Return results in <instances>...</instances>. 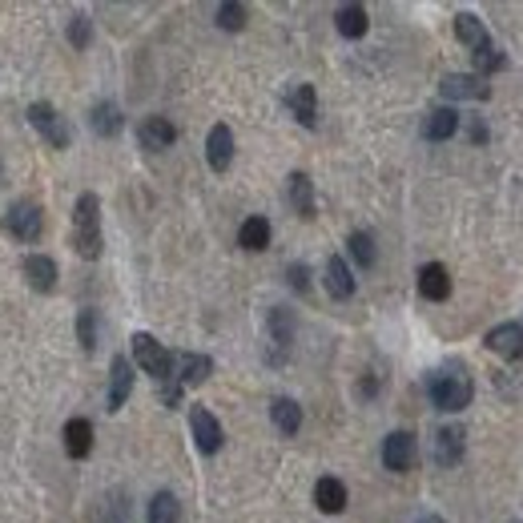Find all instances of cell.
<instances>
[{"label":"cell","instance_id":"obj_21","mask_svg":"<svg viewBox=\"0 0 523 523\" xmlns=\"http://www.w3.org/2000/svg\"><path fill=\"white\" fill-rule=\"evenodd\" d=\"M174 366H177V383H182V387H202L213 374L210 355H182V358H174Z\"/></svg>","mask_w":523,"mask_h":523},{"label":"cell","instance_id":"obj_26","mask_svg":"<svg viewBox=\"0 0 523 523\" xmlns=\"http://www.w3.org/2000/svg\"><path fill=\"white\" fill-rule=\"evenodd\" d=\"M238 246H242V250H250V254L266 250V246H270V221H266L262 213L246 218V221H242V230H238Z\"/></svg>","mask_w":523,"mask_h":523},{"label":"cell","instance_id":"obj_17","mask_svg":"<svg viewBox=\"0 0 523 523\" xmlns=\"http://www.w3.org/2000/svg\"><path fill=\"white\" fill-rule=\"evenodd\" d=\"M24 278H29L32 290L49 294V290L57 286V262L49 258V254H29V258H24Z\"/></svg>","mask_w":523,"mask_h":523},{"label":"cell","instance_id":"obj_39","mask_svg":"<svg viewBox=\"0 0 523 523\" xmlns=\"http://www.w3.org/2000/svg\"><path fill=\"white\" fill-rule=\"evenodd\" d=\"M519 327H523V322H519Z\"/></svg>","mask_w":523,"mask_h":523},{"label":"cell","instance_id":"obj_25","mask_svg":"<svg viewBox=\"0 0 523 523\" xmlns=\"http://www.w3.org/2000/svg\"><path fill=\"white\" fill-rule=\"evenodd\" d=\"M270 419H274V427L290 439V435H298V427H302V407H298L294 399H286V394H278V399L270 402Z\"/></svg>","mask_w":523,"mask_h":523},{"label":"cell","instance_id":"obj_10","mask_svg":"<svg viewBox=\"0 0 523 523\" xmlns=\"http://www.w3.org/2000/svg\"><path fill=\"white\" fill-rule=\"evenodd\" d=\"M487 350L500 358H508V363H516V358H523V327L519 322H500V327L487 330Z\"/></svg>","mask_w":523,"mask_h":523},{"label":"cell","instance_id":"obj_38","mask_svg":"<svg viewBox=\"0 0 523 523\" xmlns=\"http://www.w3.org/2000/svg\"><path fill=\"white\" fill-rule=\"evenodd\" d=\"M358 391H363V394H374V391H379V383H374V379H363V387H358Z\"/></svg>","mask_w":523,"mask_h":523},{"label":"cell","instance_id":"obj_1","mask_svg":"<svg viewBox=\"0 0 523 523\" xmlns=\"http://www.w3.org/2000/svg\"><path fill=\"white\" fill-rule=\"evenodd\" d=\"M427 394H431V402L439 410H463L475 399V383H471V374L459 363H447L427 379Z\"/></svg>","mask_w":523,"mask_h":523},{"label":"cell","instance_id":"obj_19","mask_svg":"<svg viewBox=\"0 0 523 523\" xmlns=\"http://www.w3.org/2000/svg\"><path fill=\"white\" fill-rule=\"evenodd\" d=\"M137 133H141L145 149H169V145L177 141V130H174V122H169V117H145Z\"/></svg>","mask_w":523,"mask_h":523},{"label":"cell","instance_id":"obj_16","mask_svg":"<svg viewBox=\"0 0 523 523\" xmlns=\"http://www.w3.org/2000/svg\"><path fill=\"white\" fill-rule=\"evenodd\" d=\"M314 503H319L322 516H338V511L347 508V487H342V479L322 475L319 483H314Z\"/></svg>","mask_w":523,"mask_h":523},{"label":"cell","instance_id":"obj_2","mask_svg":"<svg viewBox=\"0 0 523 523\" xmlns=\"http://www.w3.org/2000/svg\"><path fill=\"white\" fill-rule=\"evenodd\" d=\"M101 246H105V238H101V202L97 194H81L73 205V250L93 262L101 258Z\"/></svg>","mask_w":523,"mask_h":523},{"label":"cell","instance_id":"obj_28","mask_svg":"<svg viewBox=\"0 0 523 523\" xmlns=\"http://www.w3.org/2000/svg\"><path fill=\"white\" fill-rule=\"evenodd\" d=\"M89 125H93V133L97 137H113V133H122V109L113 105V101H97L93 105V113H89Z\"/></svg>","mask_w":523,"mask_h":523},{"label":"cell","instance_id":"obj_3","mask_svg":"<svg viewBox=\"0 0 523 523\" xmlns=\"http://www.w3.org/2000/svg\"><path fill=\"white\" fill-rule=\"evenodd\" d=\"M133 358H137V366H141L145 374H153L158 383L174 379V355H169L153 334H133Z\"/></svg>","mask_w":523,"mask_h":523},{"label":"cell","instance_id":"obj_5","mask_svg":"<svg viewBox=\"0 0 523 523\" xmlns=\"http://www.w3.org/2000/svg\"><path fill=\"white\" fill-rule=\"evenodd\" d=\"M41 226H45V218H41V205L37 202H16L13 210L5 213V230L16 238V242H37Z\"/></svg>","mask_w":523,"mask_h":523},{"label":"cell","instance_id":"obj_9","mask_svg":"<svg viewBox=\"0 0 523 523\" xmlns=\"http://www.w3.org/2000/svg\"><path fill=\"white\" fill-rule=\"evenodd\" d=\"M205 161H210L213 174H226L234 166V130L226 122H218L205 137Z\"/></svg>","mask_w":523,"mask_h":523},{"label":"cell","instance_id":"obj_37","mask_svg":"<svg viewBox=\"0 0 523 523\" xmlns=\"http://www.w3.org/2000/svg\"><path fill=\"white\" fill-rule=\"evenodd\" d=\"M471 141H487V125L483 122H471Z\"/></svg>","mask_w":523,"mask_h":523},{"label":"cell","instance_id":"obj_36","mask_svg":"<svg viewBox=\"0 0 523 523\" xmlns=\"http://www.w3.org/2000/svg\"><path fill=\"white\" fill-rule=\"evenodd\" d=\"M182 394H185V387L177 379H166L161 383V402H166V407H182Z\"/></svg>","mask_w":523,"mask_h":523},{"label":"cell","instance_id":"obj_15","mask_svg":"<svg viewBox=\"0 0 523 523\" xmlns=\"http://www.w3.org/2000/svg\"><path fill=\"white\" fill-rule=\"evenodd\" d=\"M286 105H290V113L298 117V125H306V130L319 125V93H314V85H294V89L286 93Z\"/></svg>","mask_w":523,"mask_h":523},{"label":"cell","instance_id":"obj_23","mask_svg":"<svg viewBox=\"0 0 523 523\" xmlns=\"http://www.w3.org/2000/svg\"><path fill=\"white\" fill-rule=\"evenodd\" d=\"M65 451H68V459H85L93 451V423L89 419H68L65 423Z\"/></svg>","mask_w":523,"mask_h":523},{"label":"cell","instance_id":"obj_13","mask_svg":"<svg viewBox=\"0 0 523 523\" xmlns=\"http://www.w3.org/2000/svg\"><path fill=\"white\" fill-rule=\"evenodd\" d=\"M130 394H133V363L125 355H117L113 366H109V410H122L130 402Z\"/></svg>","mask_w":523,"mask_h":523},{"label":"cell","instance_id":"obj_22","mask_svg":"<svg viewBox=\"0 0 523 523\" xmlns=\"http://www.w3.org/2000/svg\"><path fill=\"white\" fill-rule=\"evenodd\" d=\"M286 197H290V205H294L298 218H314V182L302 174V169H298V174H290Z\"/></svg>","mask_w":523,"mask_h":523},{"label":"cell","instance_id":"obj_32","mask_svg":"<svg viewBox=\"0 0 523 523\" xmlns=\"http://www.w3.org/2000/svg\"><path fill=\"white\" fill-rule=\"evenodd\" d=\"M475 57V77H491V73H500V68H508V57L500 53V49L495 45H487V49H479V53H471Z\"/></svg>","mask_w":523,"mask_h":523},{"label":"cell","instance_id":"obj_7","mask_svg":"<svg viewBox=\"0 0 523 523\" xmlns=\"http://www.w3.org/2000/svg\"><path fill=\"white\" fill-rule=\"evenodd\" d=\"M190 431H194V443H197V451H202V455H218L221 443H226V431H221V423L205 407H194L190 410Z\"/></svg>","mask_w":523,"mask_h":523},{"label":"cell","instance_id":"obj_27","mask_svg":"<svg viewBox=\"0 0 523 523\" xmlns=\"http://www.w3.org/2000/svg\"><path fill=\"white\" fill-rule=\"evenodd\" d=\"M327 290H330V298H350L355 294V274H350V266L347 258H327Z\"/></svg>","mask_w":523,"mask_h":523},{"label":"cell","instance_id":"obj_29","mask_svg":"<svg viewBox=\"0 0 523 523\" xmlns=\"http://www.w3.org/2000/svg\"><path fill=\"white\" fill-rule=\"evenodd\" d=\"M347 246H350V258L363 266V270H371L374 266V238L366 234V230H355V234L347 238Z\"/></svg>","mask_w":523,"mask_h":523},{"label":"cell","instance_id":"obj_33","mask_svg":"<svg viewBox=\"0 0 523 523\" xmlns=\"http://www.w3.org/2000/svg\"><path fill=\"white\" fill-rule=\"evenodd\" d=\"M213 16H218V24L226 32H242L246 29V16H250V13H246V5H234V0H226V5H218V13H213Z\"/></svg>","mask_w":523,"mask_h":523},{"label":"cell","instance_id":"obj_6","mask_svg":"<svg viewBox=\"0 0 523 523\" xmlns=\"http://www.w3.org/2000/svg\"><path fill=\"white\" fill-rule=\"evenodd\" d=\"M266 334H270V363H286L290 342H294V314L286 306H274L266 319Z\"/></svg>","mask_w":523,"mask_h":523},{"label":"cell","instance_id":"obj_35","mask_svg":"<svg viewBox=\"0 0 523 523\" xmlns=\"http://www.w3.org/2000/svg\"><path fill=\"white\" fill-rule=\"evenodd\" d=\"M286 282H290V290L306 294V290H311V270H306L302 262H290V266H286Z\"/></svg>","mask_w":523,"mask_h":523},{"label":"cell","instance_id":"obj_24","mask_svg":"<svg viewBox=\"0 0 523 523\" xmlns=\"http://www.w3.org/2000/svg\"><path fill=\"white\" fill-rule=\"evenodd\" d=\"M334 24H338V32L347 41H358V37H366V29H371V16H366L363 5H342L338 13H334Z\"/></svg>","mask_w":523,"mask_h":523},{"label":"cell","instance_id":"obj_34","mask_svg":"<svg viewBox=\"0 0 523 523\" xmlns=\"http://www.w3.org/2000/svg\"><path fill=\"white\" fill-rule=\"evenodd\" d=\"M89 41H93V21L89 16H73V21H68V45L89 49Z\"/></svg>","mask_w":523,"mask_h":523},{"label":"cell","instance_id":"obj_12","mask_svg":"<svg viewBox=\"0 0 523 523\" xmlns=\"http://www.w3.org/2000/svg\"><path fill=\"white\" fill-rule=\"evenodd\" d=\"M467 451V431L463 427H439L435 431V463L439 467H459Z\"/></svg>","mask_w":523,"mask_h":523},{"label":"cell","instance_id":"obj_18","mask_svg":"<svg viewBox=\"0 0 523 523\" xmlns=\"http://www.w3.org/2000/svg\"><path fill=\"white\" fill-rule=\"evenodd\" d=\"M455 37L471 49V53H479V49L491 45V32H487V24L479 21L475 13H459V16H455Z\"/></svg>","mask_w":523,"mask_h":523},{"label":"cell","instance_id":"obj_20","mask_svg":"<svg viewBox=\"0 0 523 523\" xmlns=\"http://www.w3.org/2000/svg\"><path fill=\"white\" fill-rule=\"evenodd\" d=\"M455 130H459V113L451 105L431 109V113H427V122H423V137H427V141H447V137H455Z\"/></svg>","mask_w":523,"mask_h":523},{"label":"cell","instance_id":"obj_4","mask_svg":"<svg viewBox=\"0 0 523 523\" xmlns=\"http://www.w3.org/2000/svg\"><path fill=\"white\" fill-rule=\"evenodd\" d=\"M29 122H32V130H37L49 141V149H68L73 133H68V125L61 122V113H57L49 101H37V105H29Z\"/></svg>","mask_w":523,"mask_h":523},{"label":"cell","instance_id":"obj_14","mask_svg":"<svg viewBox=\"0 0 523 523\" xmlns=\"http://www.w3.org/2000/svg\"><path fill=\"white\" fill-rule=\"evenodd\" d=\"M419 294L427 298V302H447L451 298V274L443 262H427L423 270H419Z\"/></svg>","mask_w":523,"mask_h":523},{"label":"cell","instance_id":"obj_11","mask_svg":"<svg viewBox=\"0 0 523 523\" xmlns=\"http://www.w3.org/2000/svg\"><path fill=\"white\" fill-rule=\"evenodd\" d=\"M383 467L387 471H410L415 467V435L391 431L387 439H383Z\"/></svg>","mask_w":523,"mask_h":523},{"label":"cell","instance_id":"obj_30","mask_svg":"<svg viewBox=\"0 0 523 523\" xmlns=\"http://www.w3.org/2000/svg\"><path fill=\"white\" fill-rule=\"evenodd\" d=\"M177 511L182 508H177V500L169 491H158L149 500V523H177Z\"/></svg>","mask_w":523,"mask_h":523},{"label":"cell","instance_id":"obj_31","mask_svg":"<svg viewBox=\"0 0 523 523\" xmlns=\"http://www.w3.org/2000/svg\"><path fill=\"white\" fill-rule=\"evenodd\" d=\"M77 342H81L85 355L97 350V311H81L77 314Z\"/></svg>","mask_w":523,"mask_h":523},{"label":"cell","instance_id":"obj_8","mask_svg":"<svg viewBox=\"0 0 523 523\" xmlns=\"http://www.w3.org/2000/svg\"><path fill=\"white\" fill-rule=\"evenodd\" d=\"M439 93L447 101H487L491 97V85L475 73H447L439 81Z\"/></svg>","mask_w":523,"mask_h":523}]
</instances>
